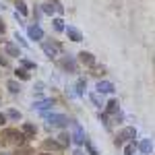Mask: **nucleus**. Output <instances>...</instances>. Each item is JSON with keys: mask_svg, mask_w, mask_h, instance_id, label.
Listing matches in <instances>:
<instances>
[{"mask_svg": "<svg viewBox=\"0 0 155 155\" xmlns=\"http://www.w3.org/2000/svg\"><path fill=\"white\" fill-rule=\"evenodd\" d=\"M41 50H44V54L48 58H58L60 52H62V46H60L58 41H44L41 44Z\"/></svg>", "mask_w": 155, "mask_h": 155, "instance_id": "obj_1", "label": "nucleus"}, {"mask_svg": "<svg viewBox=\"0 0 155 155\" xmlns=\"http://www.w3.org/2000/svg\"><path fill=\"white\" fill-rule=\"evenodd\" d=\"M46 120H48V126L52 128H62V126H66L68 124V118L64 116V114H48L46 116Z\"/></svg>", "mask_w": 155, "mask_h": 155, "instance_id": "obj_2", "label": "nucleus"}, {"mask_svg": "<svg viewBox=\"0 0 155 155\" xmlns=\"http://www.w3.org/2000/svg\"><path fill=\"white\" fill-rule=\"evenodd\" d=\"M134 137H137V130L132 128V126H126V128H122L118 134V139H116V145H122V143H132L134 141Z\"/></svg>", "mask_w": 155, "mask_h": 155, "instance_id": "obj_3", "label": "nucleus"}, {"mask_svg": "<svg viewBox=\"0 0 155 155\" xmlns=\"http://www.w3.org/2000/svg\"><path fill=\"white\" fill-rule=\"evenodd\" d=\"M71 128H72V141L79 143V145L85 143L87 137H85V130L81 128V124H79V122H71Z\"/></svg>", "mask_w": 155, "mask_h": 155, "instance_id": "obj_4", "label": "nucleus"}, {"mask_svg": "<svg viewBox=\"0 0 155 155\" xmlns=\"http://www.w3.org/2000/svg\"><path fill=\"white\" fill-rule=\"evenodd\" d=\"M79 60L83 62V64H87V66H95V56L91 54V52H79Z\"/></svg>", "mask_w": 155, "mask_h": 155, "instance_id": "obj_5", "label": "nucleus"}, {"mask_svg": "<svg viewBox=\"0 0 155 155\" xmlns=\"http://www.w3.org/2000/svg\"><path fill=\"white\" fill-rule=\"evenodd\" d=\"M27 33H29V37L31 39H44V31H41V27H37V25H31L29 29H27Z\"/></svg>", "mask_w": 155, "mask_h": 155, "instance_id": "obj_6", "label": "nucleus"}, {"mask_svg": "<svg viewBox=\"0 0 155 155\" xmlns=\"http://www.w3.org/2000/svg\"><path fill=\"white\" fill-rule=\"evenodd\" d=\"M66 35H68V39H72V41H83V33H81L79 29H74V27H66Z\"/></svg>", "mask_w": 155, "mask_h": 155, "instance_id": "obj_7", "label": "nucleus"}, {"mask_svg": "<svg viewBox=\"0 0 155 155\" xmlns=\"http://www.w3.org/2000/svg\"><path fill=\"white\" fill-rule=\"evenodd\" d=\"M95 89H97V93H112L114 91V85L110 83V81H99Z\"/></svg>", "mask_w": 155, "mask_h": 155, "instance_id": "obj_8", "label": "nucleus"}, {"mask_svg": "<svg viewBox=\"0 0 155 155\" xmlns=\"http://www.w3.org/2000/svg\"><path fill=\"white\" fill-rule=\"evenodd\" d=\"M60 66L64 68V71H71V72H77V62L72 58H62L60 60Z\"/></svg>", "mask_w": 155, "mask_h": 155, "instance_id": "obj_9", "label": "nucleus"}, {"mask_svg": "<svg viewBox=\"0 0 155 155\" xmlns=\"http://www.w3.org/2000/svg\"><path fill=\"white\" fill-rule=\"evenodd\" d=\"M4 134H6V137H8L11 141H17V143H23V141H25V137H27V134H25L23 130H21V132H17V130H6Z\"/></svg>", "mask_w": 155, "mask_h": 155, "instance_id": "obj_10", "label": "nucleus"}, {"mask_svg": "<svg viewBox=\"0 0 155 155\" xmlns=\"http://www.w3.org/2000/svg\"><path fill=\"white\" fill-rule=\"evenodd\" d=\"M52 106H54V101H52V99H39V101L33 104V110L44 112V110H48V107H52Z\"/></svg>", "mask_w": 155, "mask_h": 155, "instance_id": "obj_11", "label": "nucleus"}, {"mask_svg": "<svg viewBox=\"0 0 155 155\" xmlns=\"http://www.w3.org/2000/svg\"><path fill=\"white\" fill-rule=\"evenodd\" d=\"M2 48H4V52H6L8 56H17V58L21 56V52H19V48H17L15 44H11V41H6V44H4Z\"/></svg>", "mask_w": 155, "mask_h": 155, "instance_id": "obj_12", "label": "nucleus"}, {"mask_svg": "<svg viewBox=\"0 0 155 155\" xmlns=\"http://www.w3.org/2000/svg\"><path fill=\"white\" fill-rule=\"evenodd\" d=\"M139 149H141V153L149 155L151 151H153V143H151V139H145V141H141V145H139Z\"/></svg>", "mask_w": 155, "mask_h": 155, "instance_id": "obj_13", "label": "nucleus"}, {"mask_svg": "<svg viewBox=\"0 0 155 155\" xmlns=\"http://www.w3.org/2000/svg\"><path fill=\"white\" fill-rule=\"evenodd\" d=\"M21 130L27 134V137H35V126L31 124V122H23V126H21Z\"/></svg>", "mask_w": 155, "mask_h": 155, "instance_id": "obj_14", "label": "nucleus"}, {"mask_svg": "<svg viewBox=\"0 0 155 155\" xmlns=\"http://www.w3.org/2000/svg\"><path fill=\"white\" fill-rule=\"evenodd\" d=\"M29 68H17V71H15V77H17V79H21V81H27V79H29Z\"/></svg>", "mask_w": 155, "mask_h": 155, "instance_id": "obj_15", "label": "nucleus"}, {"mask_svg": "<svg viewBox=\"0 0 155 155\" xmlns=\"http://www.w3.org/2000/svg\"><path fill=\"white\" fill-rule=\"evenodd\" d=\"M6 89H8L11 93H19V91H21V85L17 83V81H6Z\"/></svg>", "mask_w": 155, "mask_h": 155, "instance_id": "obj_16", "label": "nucleus"}, {"mask_svg": "<svg viewBox=\"0 0 155 155\" xmlns=\"http://www.w3.org/2000/svg\"><path fill=\"white\" fill-rule=\"evenodd\" d=\"M106 112H107V114H116V112H118V101H116V99H110V101H107Z\"/></svg>", "mask_w": 155, "mask_h": 155, "instance_id": "obj_17", "label": "nucleus"}, {"mask_svg": "<svg viewBox=\"0 0 155 155\" xmlns=\"http://www.w3.org/2000/svg\"><path fill=\"white\" fill-rule=\"evenodd\" d=\"M58 139H60V145H62V147H68V145H71V139H72V137H71V134H66V132H62Z\"/></svg>", "mask_w": 155, "mask_h": 155, "instance_id": "obj_18", "label": "nucleus"}, {"mask_svg": "<svg viewBox=\"0 0 155 155\" xmlns=\"http://www.w3.org/2000/svg\"><path fill=\"white\" fill-rule=\"evenodd\" d=\"M85 87H87L85 79H79V83H77V95H83V93H85Z\"/></svg>", "mask_w": 155, "mask_h": 155, "instance_id": "obj_19", "label": "nucleus"}, {"mask_svg": "<svg viewBox=\"0 0 155 155\" xmlns=\"http://www.w3.org/2000/svg\"><path fill=\"white\" fill-rule=\"evenodd\" d=\"M54 29H56V31H66V29H64V21H62V19H54Z\"/></svg>", "mask_w": 155, "mask_h": 155, "instance_id": "obj_20", "label": "nucleus"}, {"mask_svg": "<svg viewBox=\"0 0 155 155\" xmlns=\"http://www.w3.org/2000/svg\"><path fill=\"white\" fill-rule=\"evenodd\" d=\"M85 149L89 151V155H99V153H97V149L93 147V143H89V141H85Z\"/></svg>", "mask_w": 155, "mask_h": 155, "instance_id": "obj_21", "label": "nucleus"}, {"mask_svg": "<svg viewBox=\"0 0 155 155\" xmlns=\"http://www.w3.org/2000/svg\"><path fill=\"white\" fill-rule=\"evenodd\" d=\"M17 11L21 12V15H27V4H25L23 0H19V2H17Z\"/></svg>", "mask_w": 155, "mask_h": 155, "instance_id": "obj_22", "label": "nucleus"}, {"mask_svg": "<svg viewBox=\"0 0 155 155\" xmlns=\"http://www.w3.org/2000/svg\"><path fill=\"white\" fill-rule=\"evenodd\" d=\"M6 116H8L11 120H19V118H21V114H19L17 110H8V112H6Z\"/></svg>", "mask_w": 155, "mask_h": 155, "instance_id": "obj_23", "label": "nucleus"}, {"mask_svg": "<svg viewBox=\"0 0 155 155\" xmlns=\"http://www.w3.org/2000/svg\"><path fill=\"white\" fill-rule=\"evenodd\" d=\"M21 64H23L25 68H29V71H31V68H35V62H31V60H21Z\"/></svg>", "mask_w": 155, "mask_h": 155, "instance_id": "obj_24", "label": "nucleus"}, {"mask_svg": "<svg viewBox=\"0 0 155 155\" xmlns=\"http://www.w3.org/2000/svg\"><path fill=\"white\" fill-rule=\"evenodd\" d=\"M132 153H134V143H128L124 147V155H132Z\"/></svg>", "mask_w": 155, "mask_h": 155, "instance_id": "obj_25", "label": "nucleus"}, {"mask_svg": "<svg viewBox=\"0 0 155 155\" xmlns=\"http://www.w3.org/2000/svg\"><path fill=\"white\" fill-rule=\"evenodd\" d=\"M15 39H17V41H19V44H21L23 48H27V41H25V39H23V37H21V35H19V33L15 35Z\"/></svg>", "mask_w": 155, "mask_h": 155, "instance_id": "obj_26", "label": "nucleus"}, {"mask_svg": "<svg viewBox=\"0 0 155 155\" xmlns=\"http://www.w3.org/2000/svg\"><path fill=\"white\" fill-rule=\"evenodd\" d=\"M6 118H8V116H6V114H2V112H0V126H4V124H6Z\"/></svg>", "mask_w": 155, "mask_h": 155, "instance_id": "obj_27", "label": "nucleus"}, {"mask_svg": "<svg viewBox=\"0 0 155 155\" xmlns=\"http://www.w3.org/2000/svg\"><path fill=\"white\" fill-rule=\"evenodd\" d=\"M33 17H35V21H37V19L41 17V11H33Z\"/></svg>", "mask_w": 155, "mask_h": 155, "instance_id": "obj_28", "label": "nucleus"}, {"mask_svg": "<svg viewBox=\"0 0 155 155\" xmlns=\"http://www.w3.org/2000/svg\"><path fill=\"white\" fill-rule=\"evenodd\" d=\"M0 64H2V66H6V58H2V56H0Z\"/></svg>", "mask_w": 155, "mask_h": 155, "instance_id": "obj_29", "label": "nucleus"}, {"mask_svg": "<svg viewBox=\"0 0 155 155\" xmlns=\"http://www.w3.org/2000/svg\"><path fill=\"white\" fill-rule=\"evenodd\" d=\"M0 31H2V33H4V25H2V23H0Z\"/></svg>", "mask_w": 155, "mask_h": 155, "instance_id": "obj_30", "label": "nucleus"}, {"mask_svg": "<svg viewBox=\"0 0 155 155\" xmlns=\"http://www.w3.org/2000/svg\"><path fill=\"white\" fill-rule=\"evenodd\" d=\"M74 155H83V153H81V151H74Z\"/></svg>", "mask_w": 155, "mask_h": 155, "instance_id": "obj_31", "label": "nucleus"}, {"mask_svg": "<svg viewBox=\"0 0 155 155\" xmlns=\"http://www.w3.org/2000/svg\"><path fill=\"white\" fill-rule=\"evenodd\" d=\"M41 155H50V153H41Z\"/></svg>", "mask_w": 155, "mask_h": 155, "instance_id": "obj_32", "label": "nucleus"}, {"mask_svg": "<svg viewBox=\"0 0 155 155\" xmlns=\"http://www.w3.org/2000/svg\"><path fill=\"white\" fill-rule=\"evenodd\" d=\"M0 8H2V6H0Z\"/></svg>", "mask_w": 155, "mask_h": 155, "instance_id": "obj_33", "label": "nucleus"}]
</instances>
